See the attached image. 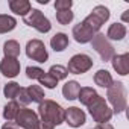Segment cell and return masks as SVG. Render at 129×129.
<instances>
[{
    "label": "cell",
    "mask_w": 129,
    "mask_h": 129,
    "mask_svg": "<svg viewBox=\"0 0 129 129\" xmlns=\"http://www.w3.org/2000/svg\"><path fill=\"white\" fill-rule=\"evenodd\" d=\"M9 9L17 15L26 17L29 14V11L32 9V6H30V2H27V0H11L9 2Z\"/></svg>",
    "instance_id": "obj_13"
},
{
    "label": "cell",
    "mask_w": 129,
    "mask_h": 129,
    "mask_svg": "<svg viewBox=\"0 0 129 129\" xmlns=\"http://www.w3.org/2000/svg\"><path fill=\"white\" fill-rule=\"evenodd\" d=\"M26 55L32 61L37 62H46L49 59V53L46 50V46L41 40H30L26 44Z\"/></svg>",
    "instance_id": "obj_8"
},
{
    "label": "cell",
    "mask_w": 129,
    "mask_h": 129,
    "mask_svg": "<svg viewBox=\"0 0 129 129\" xmlns=\"http://www.w3.org/2000/svg\"><path fill=\"white\" fill-rule=\"evenodd\" d=\"M17 99H18V105L27 106V105L30 103V99H29V96H27V91H26V88H20Z\"/></svg>",
    "instance_id": "obj_29"
},
{
    "label": "cell",
    "mask_w": 129,
    "mask_h": 129,
    "mask_svg": "<svg viewBox=\"0 0 129 129\" xmlns=\"http://www.w3.org/2000/svg\"><path fill=\"white\" fill-rule=\"evenodd\" d=\"M91 46H93V49L100 55V58H102V61H111L112 58H114V55H115V50H114V47H112V44L108 41V38L103 35V34H96L94 37H93V40H91Z\"/></svg>",
    "instance_id": "obj_6"
},
{
    "label": "cell",
    "mask_w": 129,
    "mask_h": 129,
    "mask_svg": "<svg viewBox=\"0 0 129 129\" xmlns=\"http://www.w3.org/2000/svg\"><path fill=\"white\" fill-rule=\"evenodd\" d=\"M99 94H97V91L94 90V88H91V87H82L81 88V91H79V96H78V99L81 100V103L82 105H85V106H88L96 97H97Z\"/></svg>",
    "instance_id": "obj_18"
},
{
    "label": "cell",
    "mask_w": 129,
    "mask_h": 129,
    "mask_svg": "<svg viewBox=\"0 0 129 129\" xmlns=\"http://www.w3.org/2000/svg\"><path fill=\"white\" fill-rule=\"evenodd\" d=\"M26 91H27V96H29V99H30V102H37V103H41L43 100H44V91H43V88L40 87V85H30V87H27L26 88Z\"/></svg>",
    "instance_id": "obj_22"
},
{
    "label": "cell",
    "mask_w": 129,
    "mask_h": 129,
    "mask_svg": "<svg viewBox=\"0 0 129 129\" xmlns=\"http://www.w3.org/2000/svg\"><path fill=\"white\" fill-rule=\"evenodd\" d=\"M79 91H81V85L76 81H69L62 87V96L67 100H76L79 96Z\"/></svg>",
    "instance_id": "obj_14"
},
{
    "label": "cell",
    "mask_w": 129,
    "mask_h": 129,
    "mask_svg": "<svg viewBox=\"0 0 129 129\" xmlns=\"http://www.w3.org/2000/svg\"><path fill=\"white\" fill-rule=\"evenodd\" d=\"M0 72L6 78H15L20 73V62L15 58H3L0 62Z\"/></svg>",
    "instance_id": "obj_11"
},
{
    "label": "cell",
    "mask_w": 129,
    "mask_h": 129,
    "mask_svg": "<svg viewBox=\"0 0 129 129\" xmlns=\"http://www.w3.org/2000/svg\"><path fill=\"white\" fill-rule=\"evenodd\" d=\"M109 18V9L103 5H97L85 20H82L79 24H76L73 27V37L78 43L85 44V43H91L93 37L96 34H99L102 24Z\"/></svg>",
    "instance_id": "obj_1"
},
{
    "label": "cell",
    "mask_w": 129,
    "mask_h": 129,
    "mask_svg": "<svg viewBox=\"0 0 129 129\" xmlns=\"http://www.w3.org/2000/svg\"><path fill=\"white\" fill-rule=\"evenodd\" d=\"M108 102L112 105V114H120L126 109V90L121 82H112L106 91Z\"/></svg>",
    "instance_id": "obj_3"
},
{
    "label": "cell",
    "mask_w": 129,
    "mask_h": 129,
    "mask_svg": "<svg viewBox=\"0 0 129 129\" xmlns=\"http://www.w3.org/2000/svg\"><path fill=\"white\" fill-rule=\"evenodd\" d=\"M44 75V70H41L40 67H27L26 69V76L29 79H40Z\"/></svg>",
    "instance_id": "obj_27"
},
{
    "label": "cell",
    "mask_w": 129,
    "mask_h": 129,
    "mask_svg": "<svg viewBox=\"0 0 129 129\" xmlns=\"http://www.w3.org/2000/svg\"><path fill=\"white\" fill-rule=\"evenodd\" d=\"M73 17H75V14L72 12V9H69V11H58L56 12V20H58V23L59 24H69V23H72V20H73Z\"/></svg>",
    "instance_id": "obj_25"
},
{
    "label": "cell",
    "mask_w": 129,
    "mask_h": 129,
    "mask_svg": "<svg viewBox=\"0 0 129 129\" xmlns=\"http://www.w3.org/2000/svg\"><path fill=\"white\" fill-rule=\"evenodd\" d=\"M126 37V27L123 23H112L109 27H108V32H106V38L109 40H114V41H120Z\"/></svg>",
    "instance_id": "obj_15"
},
{
    "label": "cell",
    "mask_w": 129,
    "mask_h": 129,
    "mask_svg": "<svg viewBox=\"0 0 129 129\" xmlns=\"http://www.w3.org/2000/svg\"><path fill=\"white\" fill-rule=\"evenodd\" d=\"M50 46L55 52H62V50H66L67 46H69V37L66 34H62V32H58L52 37L50 40Z\"/></svg>",
    "instance_id": "obj_16"
},
{
    "label": "cell",
    "mask_w": 129,
    "mask_h": 129,
    "mask_svg": "<svg viewBox=\"0 0 129 129\" xmlns=\"http://www.w3.org/2000/svg\"><path fill=\"white\" fill-rule=\"evenodd\" d=\"M91 67H93V59L85 53H78V55L72 56V59L69 61V66L66 69L69 73L82 75V73H87Z\"/></svg>",
    "instance_id": "obj_7"
},
{
    "label": "cell",
    "mask_w": 129,
    "mask_h": 129,
    "mask_svg": "<svg viewBox=\"0 0 129 129\" xmlns=\"http://www.w3.org/2000/svg\"><path fill=\"white\" fill-rule=\"evenodd\" d=\"M20 88H21V87H20L17 82H8V84L5 85V88H3V94H5L6 99L14 100V99H17Z\"/></svg>",
    "instance_id": "obj_24"
},
{
    "label": "cell",
    "mask_w": 129,
    "mask_h": 129,
    "mask_svg": "<svg viewBox=\"0 0 129 129\" xmlns=\"http://www.w3.org/2000/svg\"><path fill=\"white\" fill-rule=\"evenodd\" d=\"M72 6H73L72 0H56V2H55L56 12L58 11H69V9H72Z\"/></svg>",
    "instance_id": "obj_28"
},
{
    "label": "cell",
    "mask_w": 129,
    "mask_h": 129,
    "mask_svg": "<svg viewBox=\"0 0 129 129\" xmlns=\"http://www.w3.org/2000/svg\"><path fill=\"white\" fill-rule=\"evenodd\" d=\"M52 78H55L58 82L61 81V79H66L67 76H69V72H67V69L64 67V66H59V64H56V66H52L50 67V70L47 72Z\"/></svg>",
    "instance_id": "obj_23"
},
{
    "label": "cell",
    "mask_w": 129,
    "mask_h": 129,
    "mask_svg": "<svg viewBox=\"0 0 129 129\" xmlns=\"http://www.w3.org/2000/svg\"><path fill=\"white\" fill-rule=\"evenodd\" d=\"M87 108H88L93 120L97 123H108L112 117V109L108 106L106 100L102 96H97Z\"/></svg>",
    "instance_id": "obj_4"
},
{
    "label": "cell",
    "mask_w": 129,
    "mask_h": 129,
    "mask_svg": "<svg viewBox=\"0 0 129 129\" xmlns=\"http://www.w3.org/2000/svg\"><path fill=\"white\" fill-rule=\"evenodd\" d=\"M23 21H24L27 26L37 29V30L41 32V34H47V32L52 29V24H50L49 18H47L40 9H30L29 14H27L26 17H23Z\"/></svg>",
    "instance_id": "obj_5"
},
{
    "label": "cell",
    "mask_w": 129,
    "mask_h": 129,
    "mask_svg": "<svg viewBox=\"0 0 129 129\" xmlns=\"http://www.w3.org/2000/svg\"><path fill=\"white\" fill-rule=\"evenodd\" d=\"M94 129H114V126L111 123H97V126Z\"/></svg>",
    "instance_id": "obj_32"
},
{
    "label": "cell",
    "mask_w": 129,
    "mask_h": 129,
    "mask_svg": "<svg viewBox=\"0 0 129 129\" xmlns=\"http://www.w3.org/2000/svg\"><path fill=\"white\" fill-rule=\"evenodd\" d=\"M53 127H55L53 124H50V123H47V121H43V120H40L35 129H53Z\"/></svg>",
    "instance_id": "obj_30"
},
{
    "label": "cell",
    "mask_w": 129,
    "mask_h": 129,
    "mask_svg": "<svg viewBox=\"0 0 129 129\" xmlns=\"http://www.w3.org/2000/svg\"><path fill=\"white\" fill-rule=\"evenodd\" d=\"M38 115L41 117L43 121H47L53 126H58L64 123L66 120V109H64L59 103L50 99H44L40 106H38Z\"/></svg>",
    "instance_id": "obj_2"
},
{
    "label": "cell",
    "mask_w": 129,
    "mask_h": 129,
    "mask_svg": "<svg viewBox=\"0 0 129 129\" xmlns=\"http://www.w3.org/2000/svg\"><path fill=\"white\" fill-rule=\"evenodd\" d=\"M38 81H40V84H41V85H44L46 88H50V90H52V88H55V87L58 85V81H56L55 78H52L49 73H44Z\"/></svg>",
    "instance_id": "obj_26"
},
{
    "label": "cell",
    "mask_w": 129,
    "mask_h": 129,
    "mask_svg": "<svg viewBox=\"0 0 129 129\" xmlns=\"http://www.w3.org/2000/svg\"><path fill=\"white\" fill-rule=\"evenodd\" d=\"M2 129H21L20 126H17L14 121H6L3 126H2Z\"/></svg>",
    "instance_id": "obj_31"
},
{
    "label": "cell",
    "mask_w": 129,
    "mask_h": 129,
    "mask_svg": "<svg viewBox=\"0 0 129 129\" xmlns=\"http://www.w3.org/2000/svg\"><path fill=\"white\" fill-rule=\"evenodd\" d=\"M127 12H129V11H124V14H123V20H124V21L127 20Z\"/></svg>",
    "instance_id": "obj_33"
},
{
    "label": "cell",
    "mask_w": 129,
    "mask_h": 129,
    "mask_svg": "<svg viewBox=\"0 0 129 129\" xmlns=\"http://www.w3.org/2000/svg\"><path fill=\"white\" fill-rule=\"evenodd\" d=\"M112 62V69L121 75L126 76L129 73V53H123V55H114V58L111 59Z\"/></svg>",
    "instance_id": "obj_12"
},
{
    "label": "cell",
    "mask_w": 129,
    "mask_h": 129,
    "mask_svg": "<svg viewBox=\"0 0 129 129\" xmlns=\"http://www.w3.org/2000/svg\"><path fill=\"white\" fill-rule=\"evenodd\" d=\"M17 26V20L11 15H3L0 14V34H6L14 30Z\"/></svg>",
    "instance_id": "obj_20"
},
{
    "label": "cell",
    "mask_w": 129,
    "mask_h": 129,
    "mask_svg": "<svg viewBox=\"0 0 129 129\" xmlns=\"http://www.w3.org/2000/svg\"><path fill=\"white\" fill-rule=\"evenodd\" d=\"M94 82H96V85H99V87L108 90V88L112 85L114 79H112V76H111V73H109L108 70H99V72L94 75Z\"/></svg>",
    "instance_id": "obj_17"
},
{
    "label": "cell",
    "mask_w": 129,
    "mask_h": 129,
    "mask_svg": "<svg viewBox=\"0 0 129 129\" xmlns=\"http://www.w3.org/2000/svg\"><path fill=\"white\" fill-rule=\"evenodd\" d=\"M64 121H66L69 126H72V127H79V126H82L87 121V115H85V112L81 108L72 106V108L66 109V120Z\"/></svg>",
    "instance_id": "obj_10"
},
{
    "label": "cell",
    "mask_w": 129,
    "mask_h": 129,
    "mask_svg": "<svg viewBox=\"0 0 129 129\" xmlns=\"http://www.w3.org/2000/svg\"><path fill=\"white\" fill-rule=\"evenodd\" d=\"M18 111H20V105H18V102L11 100V102L6 103L5 108H3V117H5V120H8V121H14L15 117H17V114H18Z\"/></svg>",
    "instance_id": "obj_19"
},
{
    "label": "cell",
    "mask_w": 129,
    "mask_h": 129,
    "mask_svg": "<svg viewBox=\"0 0 129 129\" xmlns=\"http://www.w3.org/2000/svg\"><path fill=\"white\" fill-rule=\"evenodd\" d=\"M38 121H40L38 114L29 108H20V111L15 117V124L20 126L21 129H35Z\"/></svg>",
    "instance_id": "obj_9"
},
{
    "label": "cell",
    "mask_w": 129,
    "mask_h": 129,
    "mask_svg": "<svg viewBox=\"0 0 129 129\" xmlns=\"http://www.w3.org/2000/svg\"><path fill=\"white\" fill-rule=\"evenodd\" d=\"M3 53L6 58H15L20 55V44L15 40H9L3 44Z\"/></svg>",
    "instance_id": "obj_21"
}]
</instances>
